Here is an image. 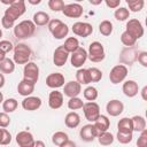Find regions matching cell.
Here are the masks:
<instances>
[{
	"label": "cell",
	"instance_id": "cell-1",
	"mask_svg": "<svg viewBox=\"0 0 147 147\" xmlns=\"http://www.w3.org/2000/svg\"><path fill=\"white\" fill-rule=\"evenodd\" d=\"M36 32V25L30 20H24L14 26V34L17 39H28Z\"/></svg>",
	"mask_w": 147,
	"mask_h": 147
},
{
	"label": "cell",
	"instance_id": "cell-2",
	"mask_svg": "<svg viewBox=\"0 0 147 147\" xmlns=\"http://www.w3.org/2000/svg\"><path fill=\"white\" fill-rule=\"evenodd\" d=\"M25 13V2L23 0H13L11 5L5 10V17L15 22Z\"/></svg>",
	"mask_w": 147,
	"mask_h": 147
},
{
	"label": "cell",
	"instance_id": "cell-3",
	"mask_svg": "<svg viewBox=\"0 0 147 147\" xmlns=\"http://www.w3.org/2000/svg\"><path fill=\"white\" fill-rule=\"evenodd\" d=\"M31 48L26 44H17L14 47V62L16 64H26L31 57Z\"/></svg>",
	"mask_w": 147,
	"mask_h": 147
},
{
	"label": "cell",
	"instance_id": "cell-4",
	"mask_svg": "<svg viewBox=\"0 0 147 147\" xmlns=\"http://www.w3.org/2000/svg\"><path fill=\"white\" fill-rule=\"evenodd\" d=\"M105 48L103 45L99 41H93L88 46L87 52V59H90L92 62H101L105 59Z\"/></svg>",
	"mask_w": 147,
	"mask_h": 147
},
{
	"label": "cell",
	"instance_id": "cell-5",
	"mask_svg": "<svg viewBox=\"0 0 147 147\" xmlns=\"http://www.w3.org/2000/svg\"><path fill=\"white\" fill-rule=\"evenodd\" d=\"M126 76H127V68L124 64H117V65L113 67L109 72L110 83H113L115 85L122 83L126 78Z\"/></svg>",
	"mask_w": 147,
	"mask_h": 147
},
{
	"label": "cell",
	"instance_id": "cell-6",
	"mask_svg": "<svg viewBox=\"0 0 147 147\" xmlns=\"http://www.w3.org/2000/svg\"><path fill=\"white\" fill-rule=\"evenodd\" d=\"M83 110H84V115H85V118L88 121V122H92L94 123L96 121V118L101 115L100 114V107L96 102L94 101H88V102H85L84 106H83Z\"/></svg>",
	"mask_w": 147,
	"mask_h": 147
},
{
	"label": "cell",
	"instance_id": "cell-7",
	"mask_svg": "<svg viewBox=\"0 0 147 147\" xmlns=\"http://www.w3.org/2000/svg\"><path fill=\"white\" fill-rule=\"evenodd\" d=\"M23 79L36 84L39 79V67L34 62H28L23 69Z\"/></svg>",
	"mask_w": 147,
	"mask_h": 147
},
{
	"label": "cell",
	"instance_id": "cell-8",
	"mask_svg": "<svg viewBox=\"0 0 147 147\" xmlns=\"http://www.w3.org/2000/svg\"><path fill=\"white\" fill-rule=\"evenodd\" d=\"M126 32L132 36L136 40H138L139 38H141L144 36V26L140 23V21H138L137 18H131L127 21L126 23Z\"/></svg>",
	"mask_w": 147,
	"mask_h": 147
},
{
	"label": "cell",
	"instance_id": "cell-9",
	"mask_svg": "<svg viewBox=\"0 0 147 147\" xmlns=\"http://www.w3.org/2000/svg\"><path fill=\"white\" fill-rule=\"evenodd\" d=\"M87 60V52L85 48L83 47H78L75 52L71 53V57H70V62L71 65L75 68H80Z\"/></svg>",
	"mask_w": 147,
	"mask_h": 147
},
{
	"label": "cell",
	"instance_id": "cell-10",
	"mask_svg": "<svg viewBox=\"0 0 147 147\" xmlns=\"http://www.w3.org/2000/svg\"><path fill=\"white\" fill-rule=\"evenodd\" d=\"M72 32H74V34H76L78 37L86 38L90 34H92L93 26L90 23H86V22H76L72 25Z\"/></svg>",
	"mask_w": 147,
	"mask_h": 147
},
{
	"label": "cell",
	"instance_id": "cell-11",
	"mask_svg": "<svg viewBox=\"0 0 147 147\" xmlns=\"http://www.w3.org/2000/svg\"><path fill=\"white\" fill-rule=\"evenodd\" d=\"M138 51L134 46L132 47H125L122 52H121V56H119V61L122 62V64H132L134 61H137V56H138Z\"/></svg>",
	"mask_w": 147,
	"mask_h": 147
},
{
	"label": "cell",
	"instance_id": "cell-12",
	"mask_svg": "<svg viewBox=\"0 0 147 147\" xmlns=\"http://www.w3.org/2000/svg\"><path fill=\"white\" fill-rule=\"evenodd\" d=\"M79 137L85 142H91L98 137V131L94 127L93 124H86L84 125L79 131Z\"/></svg>",
	"mask_w": 147,
	"mask_h": 147
},
{
	"label": "cell",
	"instance_id": "cell-13",
	"mask_svg": "<svg viewBox=\"0 0 147 147\" xmlns=\"http://www.w3.org/2000/svg\"><path fill=\"white\" fill-rule=\"evenodd\" d=\"M34 138L29 131H20L16 134V142L18 147H33Z\"/></svg>",
	"mask_w": 147,
	"mask_h": 147
},
{
	"label": "cell",
	"instance_id": "cell-14",
	"mask_svg": "<svg viewBox=\"0 0 147 147\" xmlns=\"http://www.w3.org/2000/svg\"><path fill=\"white\" fill-rule=\"evenodd\" d=\"M63 15L70 18H79L83 15V7L79 3H68L62 10Z\"/></svg>",
	"mask_w": 147,
	"mask_h": 147
},
{
	"label": "cell",
	"instance_id": "cell-15",
	"mask_svg": "<svg viewBox=\"0 0 147 147\" xmlns=\"http://www.w3.org/2000/svg\"><path fill=\"white\" fill-rule=\"evenodd\" d=\"M68 57H69V53L61 45V46L56 47L55 51H54V53H53V63L56 67H62L68 61Z\"/></svg>",
	"mask_w": 147,
	"mask_h": 147
},
{
	"label": "cell",
	"instance_id": "cell-16",
	"mask_svg": "<svg viewBox=\"0 0 147 147\" xmlns=\"http://www.w3.org/2000/svg\"><path fill=\"white\" fill-rule=\"evenodd\" d=\"M46 85L51 88H59L64 86V76L61 72H52L46 78Z\"/></svg>",
	"mask_w": 147,
	"mask_h": 147
},
{
	"label": "cell",
	"instance_id": "cell-17",
	"mask_svg": "<svg viewBox=\"0 0 147 147\" xmlns=\"http://www.w3.org/2000/svg\"><path fill=\"white\" fill-rule=\"evenodd\" d=\"M106 110L108 113V115L113 116V117H116L118 115H121L124 110V105L122 101L117 100V99H113L110 101L107 102L106 105Z\"/></svg>",
	"mask_w": 147,
	"mask_h": 147
},
{
	"label": "cell",
	"instance_id": "cell-18",
	"mask_svg": "<svg viewBox=\"0 0 147 147\" xmlns=\"http://www.w3.org/2000/svg\"><path fill=\"white\" fill-rule=\"evenodd\" d=\"M41 107V99L39 96H26L22 101V108L28 111H34Z\"/></svg>",
	"mask_w": 147,
	"mask_h": 147
},
{
	"label": "cell",
	"instance_id": "cell-19",
	"mask_svg": "<svg viewBox=\"0 0 147 147\" xmlns=\"http://www.w3.org/2000/svg\"><path fill=\"white\" fill-rule=\"evenodd\" d=\"M82 92V85L76 80H70L64 84L63 93L68 98H75L78 96V94Z\"/></svg>",
	"mask_w": 147,
	"mask_h": 147
},
{
	"label": "cell",
	"instance_id": "cell-20",
	"mask_svg": "<svg viewBox=\"0 0 147 147\" xmlns=\"http://www.w3.org/2000/svg\"><path fill=\"white\" fill-rule=\"evenodd\" d=\"M63 105V93L57 91V90H53L49 95H48V106L52 109H59L61 108Z\"/></svg>",
	"mask_w": 147,
	"mask_h": 147
},
{
	"label": "cell",
	"instance_id": "cell-21",
	"mask_svg": "<svg viewBox=\"0 0 147 147\" xmlns=\"http://www.w3.org/2000/svg\"><path fill=\"white\" fill-rule=\"evenodd\" d=\"M122 91L124 93L125 96L127 98H133L138 94L139 92V86H138V83L134 82V80H126L123 83V86H122Z\"/></svg>",
	"mask_w": 147,
	"mask_h": 147
},
{
	"label": "cell",
	"instance_id": "cell-22",
	"mask_svg": "<svg viewBox=\"0 0 147 147\" xmlns=\"http://www.w3.org/2000/svg\"><path fill=\"white\" fill-rule=\"evenodd\" d=\"M34 85L36 84L30 83V82H28L25 79H22L17 85V92H18L20 95H22L24 98L30 96L32 94V92L34 91Z\"/></svg>",
	"mask_w": 147,
	"mask_h": 147
},
{
	"label": "cell",
	"instance_id": "cell-23",
	"mask_svg": "<svg viewBox=\"0 0 147 147\" xmlns=\"http://www.w3.org/2000/svg\"><path fill=\"white\" fill-rule=\"evenodd\" d=\"M93 125H94V127L96 129L98 136H99L100 133L108 131V129H109V126H110V121H109V118H108L106 115H100V116L96 118V121L93 123Z\"/></svg>",
	"mask_w": 147,
	"mask_h": 147
},
{
	"label": "cell",
	"instance_id": "cell-24",
	"mask_svg": "<svg viewBox=\"0 0 147 147\" xmlns=\"http://www.w3.org/2000/svg\"><path fill=\"white\" fill-rule=\"evenodd\" d=\"M64 124L69 129H75L80 124V116L76 111H70L65 115Z\"/></svg>",
	"mask_w": 147,
	"mask_h": 147
},
{
	"label": "cell",
	"instance_id": "cell-25",
	"mask_svg": "<svg viewBox=\"0 0 147 147\" xmlns=\"http://www.w3.org/2000/svg\"><path fill=\"white\" fill-rule=\"evenodd\" d=\"M117 129H118V132H122V133H133L132 119L129 117H123L117 123Z\"/></svg>",
	"mask_w": 147,
	"mask_h": 147
},
{
	"label": "cell",
	"instance_id": "cell-26",
	"mask_svg": "<svg viewBox=\"0 0 147 147\" xmlns=\"http://www.w3.org/2000/svg\"><path fill=\"white\" fill-rule=\"evenodd\" d=\"M51 18H49V15L45 11H37L33 14V18H32V22L34 23V25L37 26H44V25H47L49 23Z\"/></svg>",
	"mask_w": 147,
	"mask_h": 147
},
{
	"label": "cell",
	"instance_id": "cell-27",
	"mask_svg": "<svg viewBox=\"0 0 147 147\" xmlns=\"http://www.w3.org/2000/svg\"><path fill=\"white\" fill-rule=\"evenodd\" d=\"M51 33L53 34V37H54L55 39L60 40V39H63L64 37L68 36V33H69V28H68V25H67L65 23L61 22Z\"/></svg>",
	"mask_w": 147,
	"mask_h": 147
},
{
	"label": "cell",
	"instance_id": "cell-28",
	"mask_svg": "<svg viewBox=\"0 0 147 147\" xmlns=\"http://www.w3.org/2000/svg\"><path fill=\"white\" fill-rule=\"evenodd\" d=\"M76 82H78L80 85H88L91 83L88 69L79 68L77 70V72H76Z\"/></svg>",
	"mask_w": 147,
	"mask_h": 147
},
{
	"label": "cell",
	"instance_id": "cell-29",
	"mask_svg": "<svg viewBox=\"0 0 147 147\" xmlns=\"http://www.w3.org/2000/svg\"><path fill=\"white\" fill-rule=\"evenodd\" d=\"M15 70V62L11 59H5L3 61L0 62V72L1 74H13Z\"/></svg>",
	"mask_w": 147,
	"mask_h": 147
},
{
	"label": "cell",
	"instance_id": "cell-30",
	"mask_svg": "<svg viewBox=\"0 0 147 147\" xmlns=\"http://www.w3.org/2000/svg\"><path fill=\"white\" fill-rule=\"evenodd\" d=\"M62 46H63L64 49L70 54V53L75 52V51L79 47V41H78V39H77L76 37H69V38L65 39V41H64V44H63Z\"/></svg>",
	"mask_w": 147,
	"mask_h": 147
},
{
	"label": "cell",
	"instance_id": "cell-31",
	"mask_svg": "<svg viewBox=\"0 0 147 147\" xmlns=\"http://www.w3.org/2000/svg\"><path fill=\"white\" fill-rule=\"evenodd\" d=\"M132 124H133V131L137 132H141L146 129V119L140 116V115H136L132 118Z\"/></svg>",
	"mask_w": 147,
	"mask_h": 147
},
{
	"label": "cell",
	"instance_id": "cell-32",
	"mask_svg": "<svg viewBox=\"0 0 147 147\" xmlns=\"http://www.w3.org/2000/svg\"><path fill=\"white\" fill-rule=\"evenodd\" d=\"M17 106H18V102H17V100L14 99V98H8L7 100H5V101L2 102V109H3V111L7 113V114L15 111L16 108H17Z\"/></svg>",
	"mask_w": 147,
	"mask_h": 147
},
{
	"label": "cell",
	"instance_id": "cell-33",
	"mask_svg": "<svg viewBox=\"0 0 147 147\" xmlns=\"http://www.w3.org/2000/svg\"><path fill=\"white\" fill-rule=\"evenodd\" d=\"M99 32L105 37L110 36L111 32H113V23L110 21H108V20H103L99 24Z\"/></svg>",
	"mask_w": 147,
	"mask_h": 147
},
{
	"label": "cell",
	"instance_id": "cell-34",
	"mask_svg": "<svg viewBox=\"0 0 147 147\" xmlns=\"http://www.w3.org/2000/svg\"><path fill=\"white\" fill-rule=\"evenodd\" d=\"M96 138H98L99 144L102 145V146H109V145H111L114 142V136L108 131L100 133Z\"/></svg>",
	"mask_w": 147,
	"mask_h": 147
},
{
	"label": "cell",
	"instance_id": "cell-35",
	"mask_svg": "<svg viewBox=\"0 0 147 147\" xmlns=\"http://www.w3.org/2000/svg\"><path fill=\"white\" fill-rule=\"evenodd\" d=\"M114 17L117 21L123 22V21H125V20H127L130 17V11L125 7H118V8H116V10L114 13Z\"/></svg>",
	"mask_w": 147,
	"mask_h": 147
},
{
	"label": "cell",
	"instance_id": "cell-36",
	"mask_svg": "<svg viewBox=\"0 0 147 147\" xmlns=\"http://www.w3.org/2000/svg\"><path fill=\"white\" fill-rule=\"evenodd\" d=\"M126 3L129 6V11H140L144 8L145 1L144 0H126Z\"/></svg>",
	"mask_w": 147,
	"mask_h": 147
},
{
	"label": "cell",
	"instance_id": "cell-37",
	"mask_svg": "<svg viewBox=\"0 0 147 147\" xmlns=\"http://www.w3.org/2000/svg\"><path fill=\"white\" fill-rule=\"evenodd\" d=\"M83 94H84V98L87 100V101H94L96 100L99 93H98V90L94 87V86H87L84 91H83Z\"/></svg>",
	"mask_w": 147,
	"mask_h": 147
},
{
	"label": "cell",
	"instance_id": "cell-38",
	"mask_svg": "<svg viewBox=\"0 0 147 147\" xmlns=\"http://www.w3.org/2000/svg\"><path fill=\"white\" fill-rule=\"evenodd\" d=\"M68 139H69L68 134L65 132H63V131H57L52 136V142L54 145H56V146H60L61 144H63Z\"/></svg>",
	"mask_w": 147,
	"mask_h": 147
},
{
	"label": "cell",
	"instance_id": "cell-39",
	"mask_svg": "<svg viewBox=\"0 0 147 147\" xmlns=\"http://www.w3.org/2000/svg\"><path fill=\"white\" fill-rule=\"evenodd\" d=\"M84 106V102L78 96H75V98H70L69 101H68V108L70 110H77V109H80L83 108Z\"/></svg>",
	"mask_w": 147,
	"mask_h": 147
},
{
	"label": "cell",
	"instance_id": "cell-40",
	"mask_svg": "<svg viewBox=\"0 0 147 147\" xmlns=\"http://www.w3.org/2000/svg\"><path fill=\"white\" fill-rule=\"evenodd\" d=\"M11 141V134L7 129L1 127L0 129V145L1 146H7Z\"/></svg>",
	"mask_w": 147,
	"mask_h": 147
},
{
	"label": "cell",
	"instance_id": "cell-41",
	"mask_svg": "<svg viewBox=\"0 0 147 147\" xmlns=\"http://www.w3.org/2000/svg\"><path fill=\"white\" fill-rule=\"evenodd\" d=\"M121 41H122V44H123L125 47H132V46H134L136 42H137V40H136L132 36H130L126 31H124V32L121 34Z\"/></svg>",
	"mask_w": 147,
	"mask_h": 147
},
{
	"label": "cell",
	"instance_id": "cell-42",
	"mask_svg": "<svg viewBox=\"0 0 147 147\" xmlns=\"http://www.w3.org/2000/svg\"><path fill=\"white\" fill-rule=\"evenodd\" d=\"M88 74H90V78H91V83H96L100 82L102 78V71L95 67L93 68H88Z\"/></svg>",
	"mask_w": 147,
	"mask_h": 147
},
{
	"label": "cell",
	"instance_id": "cell-43",
	"mask_svg": "<svg viewBox=\"0 0 147 147\" xmlns=\"http://www.w3.org/2000/svg\"><path fill=\"white\" fill-rule=\"evenodd\" d=\"M64 6H65V3L62 0H49L48 1V7L53 11H62Z\"/></svg>",
	"mask_w": 147,
	"mask_h": 147
},
{
	"label": "cell",
	"instance_id": "cell-44",
	"mask_svg": "<svg viewBox=\"0 0 147 147\" xmlns=\"http://www.w3.org/2000/svg\"><path fill=\"white\" fill-rule=\"evenodd\" d=\"M132 138H133V134L132 133H122V132H117L116 134V139L118 140L119 144H123V145H126L129 142L132 141Z\"/></svg>",
	"mask_w": 147,
	"mask_h": 147
},
{
	"label": "cell",
	"instance_id": "cell-45",
	"mask_svg": "<svg viewBox=\"0 0 147 147\" xmlns=\"http://www.w3.org/2000/svg\"><path fill=\"white\" fill-rule=\"evenodd\" d=\"M137 146L138 147H147V130L146 129L140 132V136L137 140Z\"/></svg>",
	"mask_w": 147,
	"mask_h": 147
},
{
	"label": "cell",
	"instance_id": "cell-46",
	"mask_svg": "<svg viewBox=\"0 0 147 147\" xmlns=\"http://www.w3.org/2000/svg\"><path fill=\"white\" fill-rule=\"evenodd\" d=\"M9 124H10V117H9V115L7 113H5V111L0 113V127L6 129L7 126H9Z\"/></svg>",
	"mask_w": 147,
	"mask_h": 147
},
{
	"label": "cell",
	"instance_id": "cell-47",
	"mask_svg": "<svg viewBox=\"0 0 147 147\" xmlns=\"http://www.w3.org/2000/svg\"><path fill=\"white\" fill-rule=\"evenodd\" d=\"M14 49V45L9 40H0V51L3 53H8Z\"/></svg>",
	"mask_w": 147,
	"mask_h": 147
},
{
	"label": "cell",
	"instance_id": "cell-48",
	"mask_svg": "<svg viewBox=\"0 0 147 147\" xmlns=\"http://www.w3.org/2000/svg\"><path fill=\"white\" fill-rule=\"evenodd\" d=\"M137 61L142 65V67H147V52L142 51V52H139L138 53V56H137Z\"/></svg>",
	"mask_w": 147,
	"mask_h": 147
},
{
	"label": "cell",
	"instance_id": "cell-49",
	"mask_svg": "<svg viewBox=\"0 0 147 147\" xmlns=\"http://www.w3.org/2000/svg\"><path fill=\"white\" fill-rule=\"evenodd\" d=\"M105 3H106L107 7L113 8V9H116V8H118V6L121 3V0H106Z\"/></svg>",
	"mask_w": 147,
	"mask_h": 147
},
{
	"label": "cell",
	"instance_id": "cell-50",
	"mask_svg": "<svg viewBox=\"0 0 147 147\" xmlns=\"http://www.w3.org/2000/svg\"><path fill=\"white\" fill-rule=\"evenodd\" d=\"M1 24H2V26L5 28V29H10V28H14V24H15V22H13V21H10V20H8V18H6L5 16L1 18Z\"/></svg>",
	"mask_w": 147,
	"mask_h": 147
},
{
	"label": "cell",
	"instance_id": "cell-51",
	"mask_svg": "<svg viewBox=\"0 0 147 147\" xmlns=\"http://www.w3.org/2000/svg\"><path fill=\"white\" fill-rule=\"evenodd\" d=\"M61 22H62V21H61V20H59V18L51 20V21H49V23L47 24V25H48V30H49V32H52V31H53V30H54V29H55V28H56Z\"/></svg>",
	"mask_w": 147,
	"mask_h": 147
},
{
	"label": "cell",
	"instance_id": "cell-52",
	"mask_svg": "<svg viewBox=\"0 0 147 147\" xmlns=\"http://www.w3.org/2000/svg\"><path fill=\"white\" fill-rule=\"evenodd\" d=\"M59 147H76V144H75L72 140L68 139V140H65L63 144H61Z\"/></svg>",
	"mask_w": 147,
	"mask_h": 147
},
{
	"label": "cell",
	"instance_id": "cell-53",
	"mask_svg": "<svg viewBox=\"0 0 147 147\" xmlns=\"http://www.w3.org/2000/svg\"><path fill=\"white\" fill-rule=\"evenodd\" d=\"M141 98H142V100H147V86H144L142 87V90H141Z\"/></svg>",
	"mask_w": 147,
	"mask_h": 147
},
{
	"label": "cell",
	"instance_id": "cell-54",
	"mask_svg": "<svg viewBox=\"0 0 147 147\" xmlns=\"http://www.w3.org/2000/svg\"><path fill=\"white\" fill-rule=\"evenodd\" d=\"M33 147H45V144H44V141H41V140H36Z\"/></svg>",
	"mask_w": 147,
	"mask_h": 147
},
{
	"label": "cell",
	"instance_id": "cell-55",
	"mask_svg": "<svg viewBox=\"0 0 147 147\" xmlns=\"http://www.w3.org/2000/svg\"><path fill=\"white\" fill-rule=\"evenodd\" d=\"M5 76H3V74H1L0 72V88H2L3 87V85H5Z\"/></svg>",
	"mask_w": 147,
	"mask_h": 147
},
{
	"label": "cell",
	"instance_id": "cell-56",
	"mask_svg": "<svg viewBox=\"0 0 147 147\" xmlns=\"http://www.w3.org/2000/svg\"><path fill=\"white\" fill-rule=\"evenodd\" d=\"M28 2L31 5H39L41 2V0H28Z\"/></svg>",
	"mask_w": 147,
	"mask_h": 147
},
{
	"label": "cell",
	"instance_id": "cell-57",
	"mask_svg": "<svg viewBox=\"0 0 147 147\" xmlns=\"http://www.w3.org/2000/svg\"><path fill=\"white\" fill-rule=\"evenodd\" d=\"M5 59H6V53H3L2 51H0V62L3 61Z\"/></svg>",
	"mask_w": 147,
	"mask_h": 147
},
{
	"label": "cell",
	"instance_id": "cell-58",
	"mask_svg": "<svg viewBox=\"0 0 147 147\" xmlns=\"http://www.w3.org/2000/svg\"><path fill=\"white\" fill-rule=\"evenodd\" d=\"M90 3H91V5H100V3H101V0H99V1H93V0H90Z\"/></svg>",
	"mask_w": 147,
	"mask_h": 147
},
{
	"label": "cell",
	"instance_id": "cell-59",
	"mask_svg": "<svg viewBox=\"0 0 147 147\" xmlns=\"http://www.w3.org/2000/svg\"><path fill=\"white\" fill-rule=\"evenodd\" d=\"M3 102V94H2V92H0V103H2Z\"/></svg>",
	"mask_w": 147,
	"mask_h": 147
},
{
	"label": "cell",
	"instance_id": "cell-60",
	"mask_svg": "<svg viewBox=\"0 0 147 147\" xmlns=\"http://www.w3.org/2000/svg\"><path fill=\"white\" fill-rule=\"evenodd\" d=\"M1 37H2V30L0 29V39H1Z\"/></svg>",
	"mask_w": 147,
	"mask_h": 147
}]
</instances>
